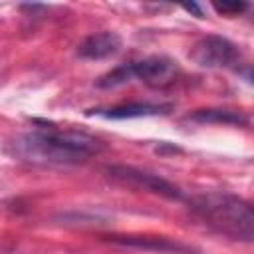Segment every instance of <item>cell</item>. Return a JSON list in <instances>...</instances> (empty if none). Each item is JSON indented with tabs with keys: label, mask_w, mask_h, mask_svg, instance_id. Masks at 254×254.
Segmentation results:
<instances>
[{
	"label": "cell",
	"mask_w": 254,
	"mask_h": 254,
	"mask_svg": "<svg viewBox=\"0 0 254 254\" xmlns=\"http://www.w3.org/2000/svg\"><path fill=\"white\" fill-rule=\"evenodd\" d=\"M121 50V36L117 32H99L87 36L77 46V56L81 60H105Z\"/></svg>",
	"instance_id": "cell-6"
},
{
	"label": "cell",
	"mask_w": 254,
	"mask_h": 254,
	"mask_svg": "<svg viewBox=\"0 0 254 254\" xmlns=\"http://www.w3.org/2000/svg\"><path fill=\"white\" fill-rule=\"evenodd\" d=\"M212 6L220 14H240L242 10L248 8L246 2H222V4H212Z\"/></svg>",
	"instance_id": "cell-10"
},
{
	"label": "cell",
	"mask_w": 254,
	"mask_h": 254,
	"mask_svg": "<svg viewBox=\"0 0 254 254\" xmlns=\"http://www.w3.org/2000/svg\"><path fill=\"white\" fill-rule=\"evenodd\" d=\"M189 208L212 230L232 240L252 242L254 212L248 200L230 192H204L189 198Z\"/></svg>",
	"instance_id": "cell-2"
},
{
	"label": "cell",
	"mask_w": 254,
	"mask_h": 254,
	"mask_svg": "<svg viewBox=\"0 0 254 254\" xmlns=\"http://www.w3.org/2000/svg\"><path fill=\"white\" fill-rule=\"evenodd\" d=\"M183 8H185L187 12H192V14H196L198 18H202V16H204V14H202V8H200L198 4H185Z\"/></svg>",
	"instance_id": "cell-11"
},
{
	"label": "cell",
	"mask_w": 254,
	"mask_h": 254,
	"mask_svg": "<svg viewBox=\"0 0 254 254\" xmlns=\"http://www.w3.org/2000/svg\"><path fill=\"white\" fill-rule=\"evenodd\" d=\"M101 151L99 139L77 131H32L10 143L12 157L34 165H79Z\"/></svg>",
	"instance_id": "cell-1"
},
{
	"label": "cell",
	"mask_w": 254,
	"mask_h": 254,
	"mask_svg": "<svg viewBox=\"0 0 254 254\" xmlns=\"http://www.w3.org/2000/svg\"><path fill=\"white\" fill-rule=\"evenodd\" d=\"M194 123H222V125H246L248 117L232 109H196L189 117Z\"/></svg>",
	"instance_id": "cell-9"
},
{
	"label": "cell",
	"mask_w": 254,
	"mask_h": 254,
	"mask_svg": "<svg viewBox=\"0 0 254 254\" xmlns=\"http://www.w3.org/2000/svg\"><path fill=\"white\" fill-rule=\"evenodd\" d=\"M194 64L206 69H220V67H238L242 62V54L238 46L222 36H206L198 40L190 52Z\"/></svg>",
	"instance_id": "cell-3"
},
{
	"label": "cell",
	"mask_w": 254,
	"mask_h": 254,
	"mask_svg": "<svg viewBox=\"0 0 254 254\" xmlns=\"http://www.w3.org/2000/svg\"><path fill=\"white\" fill-rule=\"evenodd\" d=\"M109 242L113 244H121V246H131V248H141V250H153V252H175V254H185L189 252L190 248L177 242V240H171V238H165V236H133V234H125V236H119V234H113V236H107Z\"/></svg>",
	"instance_id": "cell-7"
},
{
	"label": "cell",
	"mask_w": 254,
	"mask_h": 254,
	"mask_svg": "<svg viewBox=\"0 0 254 254\" xmlns=\"http://www.w3.org/2000/svg\"><path fill=\"white\" fill-rule=\"evenodd\" d=\"M169 109H171V105L135 101V103L113 105L107 109H93V111H89V115H97V117H105V119H135V117H149V115H157V113H167Z\"/></svg>",
	"instance_id": "cell-8"
},
{
	"label": "cell",
	"mask_w": 254,
	"mask_h": 254,
	"mask_svg": "<svg viewBox=\"0 0 254 254\" xmlns=\"http://www.w3.org/2000/svg\"><path fill=\"white\" fill-rule=\"evenodd\" d=\"M105 173L117 181V183H123V185H129V187H135V189H143V190H149V192H155V194H161L165 198H171V200H183V190L173 185L171 181L159 177V175H153L149 171H141L137 167H129V165H109L105 167Z\"/></svg>",
	"instance_id": "cell-4"
},
{
	"label": "cell",
	"mask_w": 254,
	"mask_h": 254,
	"mask_svg": "<svg viewBox=\"0 0 254 254\" xmlns=\"http://www.w3.org/2000/svg\"><path fill=\"white\" fill-rule=\"evenodd\" d=\"M131 71H133V79H139L147 85L159 87V85L169 83L175 77L177 62H173L167 56H151L141 62H133Z\"/></svg>",
	"instance_id": "cell-5"
}]
</instances>
